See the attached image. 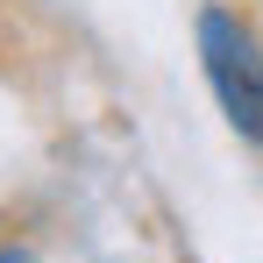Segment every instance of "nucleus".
Returning <instances> with one entry per match:
<instances>
[{
	"instance_id": "f257e3e1",
	"label": "nucleus",
	"mask_w": 263,
	"mask_h": 263,
	"mask_svg": "<svg viewBox=\"0 0 263 263\" xmlns=\"http://www.w3.org/2000/svg\"><path fill=\"white\" fill-rule=\"evenodd\" d=\"M199 57H206V79H214L228 121L263 142V50H256V36L242 22H228L220 7H206L199 14Z\"/></svg>"
}]
</instances>
